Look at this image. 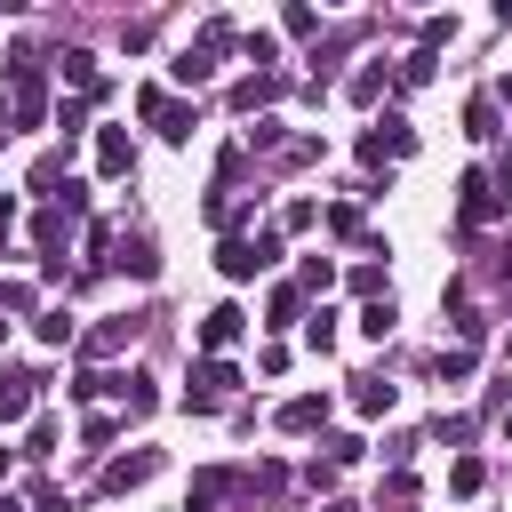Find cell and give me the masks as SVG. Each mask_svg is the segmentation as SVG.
I'll return each instance as SVG.
<instances>
[{
    "label": "cell",
    "mask_w": 512,
    "mask_h": 512,
    "mask_svg": "<svg viewBox=\"0 0 512 512\" xmlns=\"http://www.w3.org/2000/svg\"><path fill=\"white\" fill-rule=\"evenodd\" d=\"M0 104H8V120H16V128H40V120H48V64H40V56H16V64H8Z\"/></svg>",
    "instance_id": "1"
},
{
    "label": "cell",
    "mask_w": 512,
    "mask_h": 512,
    "mask_svg": "<svg viewBox=\"0 0 512 512\" xmlns=\"http://www.w3.org/2000/svg\"><path fill=\"white\" fill-rule=\"evenodd\" d=\"M136 120H144V128H160L168 144H192V128H200V112H192L184 96H168L160 80H144V88H136Z\"/></svg>",
    "instance_id": "2"
},
{
    "label": "cell",
    "mask_w": 512,
    "mask_h": 512,
    "mask_svg": "<svg viewBox=\"0 0 512 512\" xmlns=\"http://www.w3.org/2000/svg\"><path fill=\"white\" fill-rule=\"evenodd\" d=\"M496 216H512V200L488 184V168H464V176H456V224L480 232V224H496Z\"/></svg>",
    "instance_id": "3"
},
{
    "label": "cell",
    "mask_w": 512,
    "mask_h": 512,
    "mask_svg": "<svg viewBox=\"0 0 512 512\" xmlns=\"http://www.w3.org/2000/svg\"><path fill=\"white\" fill-rule=\"evenodd\" d=\"M408 152H416V128H408L400 112H384V120H368V128H360V160H368V168L408 160Z\"/></svg>",
    "instance_id": "4"
},
{
    "label": "cell",
    "mask_w": 512,
    "mask_h": 512,
    "mask_svg": "<svg viewBox=\"0 0 512 512\" xmlns=\"http://www.w3.org/2000/svg\"><path fill=\"white\" fill-rule=\"evenodd\" d=\"M40 384H48L40 368H8L0 360V424H32L40 416Z\"/></svg>",
    "instance_id": "5"
},
{
    "label": "cell",
    "mask_w": 512,
    "mask_h": 512,
    "mask_svg": "<svg viewBox=\"0 0 512 512\" xmlns=\"http://www.w3.org/2000/svg\"><path fill=\"white\" fill-rule=\"evenodd\" d=\"M232 384H240V368H232V360H192V392H184V408H192V416H208V408H224V400H232Z\"/></svg>",
    "instance_id": "6"
},
{
    "label": "cell",
    "mask_w": 512,
    "mask_h": 512,
    "mask_svg": "<svg viewBox=\"0 0 512 512\" xmlns=\"http://www.w3.org/2000/svg\"><path fill=\"white\" fill-rule=\"evenodd\" d=\"M240 336H248V312H240V304H216V312H200V360H224Z\"/></svg>",
    "instance_id": "7"
},
{
    "label": "cell",
    "mask_w": 512,
    "mask_h": 512,
    "mask_svg": "<svg viewBox=\"0 0 512 512\" xmlns=\"http://www.w3.org/2000/svg\"><path fill=\"white\" fill-rule=\"evenodd\" d=\"M160 464H168L160 448H128V456H112V464H104V488H112V496H128V488H144Z\"/></svg>",
    "instance_id": "8"
},
{
    "label": "cell",
    "mask_w": 512,
    "mask_h": 512,
    "mask_svg": "<svg viewBox=\"0 0 512 512\" xmlns=\"http://www.w3.org/2000/svg\"><path fill=\"white\" fill-rule=\"evenodd\" d=\"M280 432H296V440L328 432V392H296V400H280Z\"/></svg>",
    "instance_id": "9"
},
{
    "label": "cell",
    "mask_w": 512,
    "mask_h": 512,
    "mask_svg": "<svg viewBox=\"0 0 512 512\" xmlns=\"http://www.w3.org/2000/svg\"><path fill=\"white\" fill-rule=\"evenodd\" d=\"M56 80H64L72 96H88V104L104 96V72H96V56H88V48H64V56H56Z\"/></svg>",
    "instance_id": "10"
},
{
    "label": "cell",
    "mask_w": 512,
    "mask_h": 512,
    "mask_svg": "<svg viewBox=\"0 0 512 512\" xmlns=\"http://www.w3.org/2000/svg\"><path fill=\"white\" fill-rule=\"evenodd\" d=\"M288 96V72H248V80H232V112H264V104H280Z\"/></svg>",
    "instance_id": "11"
},
{
    "label": "cell",
    "mask_w": 512,
    "mask_h": 512,
    "mask_svg": "<svg viewBox=\"0 0 512 512\" xmlns=\"http://www.w3.org/2000/svg\"><path fill=\"white\" fill-rule=\"evenodd\" d=\"M96 176H136V136L128 128H96Z\"/></svg>",
    "instance_id": "12"
},
{
    "label": "cell",
    "mask_w": 512,
    "mask_h": 512,
    "mask_svg": "<svg viewBox=\"0 0 512 512\" xmlns=\"http://www.w3.org/2000/svg\"><path fill=\"white\" fill-rule=\"evenodd\" d=\"M216 272H224V280H256V272H264V256H256V240H248V232H232V240H216Z\"/></svg>",
    "instance_id": "13"
},
{
    "label": "cell",
    "mask_w": 512,
    "mask_h": 512,
    "mask_svg": "<svg viewBox=\"0 0 512 512\" xmlns=\"http://www.w3.org/2000/svg\"><path fill=\"white\" fill-rule=\"evenodd\" d=\"M464 136H472V144H496V136H504V104H496L488 88L464 104Z\"/></svg>",
    "instance_id": "14"
},
{
    "label": "cell",
    "mask_w": 512,
    "mask_h": 512,
    "mask_svg": "<svg viewBox=\"0 0 512 512\" xmlns=\"http://www.w3.org/2000/svg\"><path fill=\"white\" fill-rule=\"evenodd\" d=\"M72 232H80V216H72V208H40V216H32V240H40L48 256H64V240H72Z\"/></svg>",
    "instance_id": "15"
},
{
    "label": "cell",
    "mask_w": 512,
    "mask_h": 512,
    "mask_svg": "<svg viewBox=\"0 0 512 512\" xmlns=\"http://www.w3.org/2000/svg\"><path fill=\"white\" fill-rule=\"evenodd\" d=\"M296 320H304V288H296V280H280V288L264 296V328H296Z\"/></svg>",
    "instance_id": "16"
},
{
    "label": "cell",
    "mask_w": 512,
    "mask_h": 512,
    "mask_svg": "<svg viewBox=\"0 0 512 512\" xmlns=\"http://www.w3.org/2000/svg\"><path fill=\"white\" fill-rule=\"evenodd\" d=\"M32 336H40V344H48V352H64V344H80V320H72V312H64V304H48V312H40V320H32Z\"/></svg>",
    "instance_id": "17"
},
{
    "label": "cell",
    "mask_w": 512,
    "mask_h": 512,
    "mask_svg": "<svg viewBox=\"0 0 512 512\" xmlns=\"http://www.w3.org/2000/svg\"><path fill=\"white\" fill-rule=\"evenodd\" d=\"M392 400H400V384H384V376H352V408H360V416H392Z\"/></svg>",
    "instance_id": "18"
},
{
    "label": "cell",
    "mask_w": 512,
    "mask_h": 512,
    "mask_svg": "<svg viewBox=\"0 0 512 512\" xmlns=\"http://www.w3.org/2000/svg\"><path fill=\"white\" fill-rule=\"evenodd\" d=\"M112 264H120L128 280H160V256H152V240H120V248H112Z\"/></svg>",
    "instance_id": "19"
},
{
    "label": "cell",
    "mask_w": 512,
    "mask_h": 512,
    "mask_svg": "<svg viewBox=\"0 0 512 512\" xmlns=\"http://www.w3.org/2000/svg\"><path fill=\"white\" fill-rule=\"evenodd\" d=\"M128 336H136V320H104V328H88V336H80V360H104V352H120Z\"/></svg>",
    "instance_id": "20"
},
{
    "label": "cell",
    "mask_w": 512,
    "mask_h": 512,
    "mask_svg": "<svg viewBox=\"0 0 512 512\" xmlns=\"http://www.w3.org/2000/svg\"><path fill=\"white\" fill-rule=\"evenodd\" d=\"M432 72H440V56H432V48H408V56L392 64V88H424Z\"/></svg>",
    "instance_id": "21"
},
{
    "label": "cell",
    "mask_w": 512,
    "mask_h": 512,
    "mask_svg": "<svg viewBox=\"0 0 512 512\" xmlns=\"http://www.w3.org/2000/svg\"><path fill=\"white\" fill-rule=\"evenodd\" d=\"M120 408H128V416H152V408H160V384H152V376H120Z\"/></svg>",
    "instance_id": "22"
},
{
    "label": "cell",
    "mask_w": 512,
    "mask_h": 512,
    "mask_svg": "<svg viewBox=\"0 0 512 512\" xmlns=\"http://www.w3.org/2000/svg\"><path fill=\"white\" fill-rule=\"evenodd\" d=\"M232 496V472H192V512H216Z\"/></svg>",
    "instance_id": "23"
},
{
    "label": "cell",
    "mask_w": 512,
    "mask_h": 512,
    "mask_svg": "<svg viewBox=\"0 0 512 512\" xmlns=\"http://www.w3.org/2000/svg\"><path fill=\"white\" fill-rule=\"evenodd\" d=\"M208 72H216V56H200V48H184V56L168 64V80H176V88H200Z\"/></svg>",
    "instance_id": "24"
},
{
    "label": "cell",
    "mask_w": 512,
    "mask_h": 512,
    "mask_svg": "<svg viewBox=\"0 0 512 512\" xmlns=\"http://www.w3.org/2000/svg\"><path fill=\"white\" fill-rule=\"evenodd\" d=\"M352 104H376V96H392V72L384 64H368V72H352V88H344Z\"/></svg>",
    "instance_id": "25"
},
{
    "label": "cell",
    "mask_w": 512,
    "mask_h": 512,
    "mask_svg": "<svg viewBox=\"0 0 512 512\" xmlns=\"http://www.w3.org/2000/svg\"><path fill=\"white\" fill-rule=\"evenodd\" d=\"M352 296H360V304L392 296V288H384V264H376V256H360V264H352Z\"/></svg>",
    "instance_id": "26"
},
{
    "label": "cell",
    "mask_w": 512,
    "mask_h": 512,
    "mask_svg": "<svg viewBox=\"0 0 512 512\" xmlns=\"http://www.w3.org/2000/svg\"><path fill=\"white\" fill-rule=\"evenodd\" d=\"M16 456H32V464H40V456H56V416H32V424H24V448H16Z\"/></svg>",
    "instance_id": "27"
},
{
    "label": "cell",
    "mask_w": 512,
    "mask_h": 512,
    "mask_svg": "<svg viewBox=\"0 0 512 512\" xmlns=\"http://www.w3.org/2000/svg\"><path fill=\"white\" fill-rule=\"evenodd\" d=\"M240 56H248L256 72H280V40H272V32H248V40H240Z\"/></svg>",
    "instance_id": "28"
},
{
    "label": "cell",
    "mask_w": 512,
    "mask_h": 512,
    "mask_svg": "<svg viewBox=\"0 0 512 512\" xmlns=\"http://www.w3.org/2000/svg\"><path fill=\"white\" fill-rule=\"evenodd\" d=\"M64 160H72V152H40V160H32V192H56V184H72V176H64Z\"/></svg>",
    "instance_id": "29"
},
{
    "label": "cell",
    "mask_w": 512,
    "mask_h": 512,
    "mask_svg": "<svg viewBox=\"0 0 512 512\" xmlns=\"http://www.w3.org/2000/svg\"><path fill=\"white\" fill-rule=\"evenodd\" d=\"M320 224H328L336 240H368V232H360V208H352V200H336V208H320Z\"/></svg>",
    "instance_id": "30"
},
{
    "label": "cell",
    "mask_w": 512,
    "mask_h": 512,
    "mask_svg": "<svg viewBox=\"0 0 512 512\" xmlns=\"http://www.w3.org/2000/svg\"><path fill=\"white\" fill-rule=\"evenodd\" d=\"M392 320H400V312H392V296L360 304V336H376V344H384V336H392Z\"/></svg>",
    "instance_id": "31"
},
{
    "label": "cell",
    "mask_w": 512,
    "mask_h": 512,
    "mask_svg": "<svg viewBox=\"0 0 512 512\" xmlns=\"http://www.w3.org/2000/svg\"><path fill=\"white\" fill-rule=\"evenodd\" d=\"M320 448H328V464H336V472H344V464H360V456H368V440H360V432H328V440H320Z\"/></svg>",
    "instance_id": "32"
},
{
    "label": "cell",
    "mask_w": 512,
    "mask_h": 512,
    "mask_svg": "<svg viewBox=\"0 0 512 512\" xmlns=\"http://www.w3.org/2000/svg\"><path fill=\"white\" fill-rule=\"evenodd\" d=\"M480 480H488L480 456H456V464H448V488H456V496H480Z\"/></svg>",
    "instance_id": "33"
},
{
    "label": "cell",
    "mask_w": 512,
    "mask_h": 512,
    "mask_svg": "<svg viewBox=\"0 0 512 512\" xmlns=\"http://www.w3.org/2000/svg\"><path fill=\"white\" fill-rule=\"evenodd\" d=\"M56 128H64V152H72V136H88V96H72V104H56Z\"/></svg>",
    "instance_id": "34"
},
{
    "label": "cell",
    "mask_w": 512,
    "mask_h": 512,
    "mask_svg": "<svg viewBox=\"0 0 512 512\" xmlns=\"http://www.w3.org/2000/svg\"><path fill=\"white\" fill-rule=\"evenodd\" d=\"M320 152H328V144H320V136H288V144H280V168H312V160H320Z\"/></svg>",
    "instance_id": "35"
},
{
    "label": "cell",
    "mask_w": 512,
    "mask_h": 512,
    "mask_svg": "<svg viewBox=\"0 0 512 512\" xmlns=\"http://www.w3.org/2000/svg\"><path fill=\"white\" fill-rule=\"evenodd\" d=\"M304 344H312V352H328V344H336V312H328V304H320V312H304Z\"/></svg>",
    "instance_id": "36"
},
{
    "label": "cell",
    "mask_w": 512,
    "mask_h": 512,
    "mask_svg": "<svg viewBox=\"0 0 512 512\" xmlns=\"http://www.w3.org/2000/svg\"><path fill=\"white\" fill-rule=\"evenodd\" d=\"M312 224H320V200H288L280 208V232H312Z\"/></svg>",
    "instance_id": "37"
},
{
    "label": "cell",
    "mask_w": 512,
    "mask_h": 512,
    "mask_svg": "<svg viewBox=\"0 0 512 512\" xmlns=\"http://www.w3.org/2000/svg\"><path fill=\"white\" fill-rule=\"evenodd\" d=\"M328 280H336V264H328V256H304V272H296V288H304V296H320Z\"/></svg>",
    "instance_id": "38"
},
{
    "label": "cell",
    "mask_w": 512,
    "mask_h": 512,
    "mask_svg": "<svg viewBox=\"0 0 512 512\" xmlns=\"http://www.w3.org/2000/svg\"><path fill=\"white\" fill-rule=\"evenodd\" d=\"M280 24H288V32H296V40H320V8H304V0H296V8H288V16H280Z\"/></svg>",
    "instance_id": "39"
},
{
    "label": "cell",
    "mask_w": 512,
    "mask_h": 512,
    "mask_svg": "<svg viewBox=\"0 0 512 512\" xmlns=\"http://www.w3.org/2000/svg\"><path fill=\"white\" fill-rule=\"evenodd\" d=\"M440 40H456V16H424V32H416V48H432V56H440Z\"/></svg>",
    "instance_id": "40"
},
{
    "label": "cell",
    "mask_w": 512,
    "mask_h": 512,
    "mask_svg": "<svg viewBox=\"0 0 512 512\" xmlns=\"http://www.w3.org/2000/svg\"><path fill=\"white\" fill-rule=\"evenodd\" d=\"M440 376L464 384V376H472V344H448V352H440Z\"/></svg>",
    "instance_id": "41"
},
{
    "label": "cell",
    "mask_w": 512,
    "mask_h": 512,
    "mask_svg": "<svg viewBox=\"0 0 512 512\" xmlns=\"http://www.w3.org/2000/svg\"><path fill=\"white\" fill-rule=\"evenodd\" d=\"M80 440H88V448H112V440H120V416H88Z\"/></svg>",
    "instance_id": "42"
},
{
    "label": "cell",
    "mask_w": 512,
    "mask_h": 512,
    "mask_svg": "<svg viewBox=\"0 0 512 512\" xmlns=\"http://www.w3.org/2000/svg\"><path fill=\"white\" fill-rule=\"evenodd\" d=\"M0 304H8V312H32V320H40V296H32L24 280H8V288H0Z\"/></svg>",
    "instance_id": "43"
},
{
    "label": "cell",
    "mask_w": 512,
    "mask_h": 512,
    "mask_svg": "<svg viewBox=\"0 0 512 512\" xmlns=\"http://www.w3.org/2000/svg\"><path fill=\"white\" fill-rule=\"evenodd\" d=\"M432 440H448V448L472 440V416H432Z\"/></svg>",
    "instance_id": "44"
},
{
    "label": "cell",
    "mask_w": 512,
    "mask_h": 512,
    "mask_svg": "<svg viewBox=\"0 0 512 512\" xmlns=\"http://www.w3.org/2000/svg\"><path fill=\"white\" fill-rule=\"evenodd\" d=\"M24 512H72V504H64V488H48V480H40V488H32V504H24Z\"/></svg>",
    "instance_id": "45"
},
{
    "label": "cell",
    "mask_w": 512,
    "mask_h": 512,
    "mask_svg": "<svg viewBox=\"0 0 512 512\" xmlns=\"http://www.w3.org/2000/svg\"><path fill=\"white\" fill-rule=\"evenodd\" d=\"M488 184H496V192L512 200V152H496V160H488Z\"/></svg>",
    "instance_id": "46"
},
{
    "label": "cell",
    "mask_w": 512,
    "mask_h": 512,
    "mask_svg": "<svg viewBox=\"0 0 512 512\" xmlns=\"http://www.w3.org/2000/svg\"><path fill=\"white\" fill-rule=\"evenodd\" d=\"M16 216H24V208H16V192H0V232H8Z\"/></svg>",
    "instance_id": "47"
},
{
    "label": "cell",
    "mask_w": 512,
    "mask_h": 512,
    "mask_svg": "<svg viewBox=\"0 0 512 512\" xmlns=\"http://www.w3.org/2000/svg\"><path fill=\"white\" fill-rule=\"evenodd\" d=\"M488 96H496V104H512V72H504V80H496V88H488Z\"/></svg>",
    "instance_id": "48"
},
{
    "label": "cell",
    "mask_w": 512,
    "mask_h": 512,
    "mask_svg": "<svg viewBox=\"0 0 512 512\" xmlns=\"http://www.w3.org/2000/svg\"><path fill=\"white\" fill-rule=\"evenodd\" d=\"M496 24H504V32H512V0H496Z\"/></svg>",
    "instance_id": "49"
},
{
    "label": "cell",
    "mask_w": 512,
    "mask_h": 512,
    "mask_svg": "<svg viewBox=\"0 0 512 512\" xmlns=\"http://www.w3.org/2000/svg\"><path fill=\"white\" fill-rule=\"evenodd\" d=\"M328 512H360V504H344V496H328Z\"/></svg>",
    "instance_id": "50"
},
{
    "label": "cell",
    "mask_w": 512,
    "mask_h": 512,
    "mask_svg": "<svg viewBox=\"0 0 512 512\" xmlns=\"http://www.w3.org/2000/svg\"><path fill=\"white\" fill-rule=\"evenodd\" d=\"M8 464H16V448H0V480H8Z\"/></svg>",
    "instance_id": "51"
},
{
    "label": "cell",
    "mask_w": 512,
    "mask_h": 512,
    "mask_svg": "<svg viewBox=\"0 0 512 512\" xmlns=\"http://www.w3.org/2000/svg\"><path fill=\"white\" fill-rule=\"evenodd\" d=\"M0 512H24V504H16V496H0Z\"/></svg>",
    "instance_id": "52"
},
{
    "label": "cell",
    "mask_w": 512,
    "mask_h": 512,
    "mask_svg": "<svg viewBox=\"0 0 512 512\" xmlns=\"http://www.w3.org/2000/svg\"><path fill=\"white\" fill-rule=\"evenodd\" d=\"M504 440H512V408H504Z\"/></svg>",
    "instance_id": "53"
},
{
    "label": "cell",
    "mask_w": 512,
    "mask_h": 512,
    "mask_svg": "<svg viewBox=\"0 0 512 512\" xmlns=\"http://www.w3.org/2000/svg\"><path fill=\"white\" fill-rule=\"evenodd\" d=\"M504 280H512V272H504Z\"/></svg>",
    "instance_id": "54"
}]
</instances>
